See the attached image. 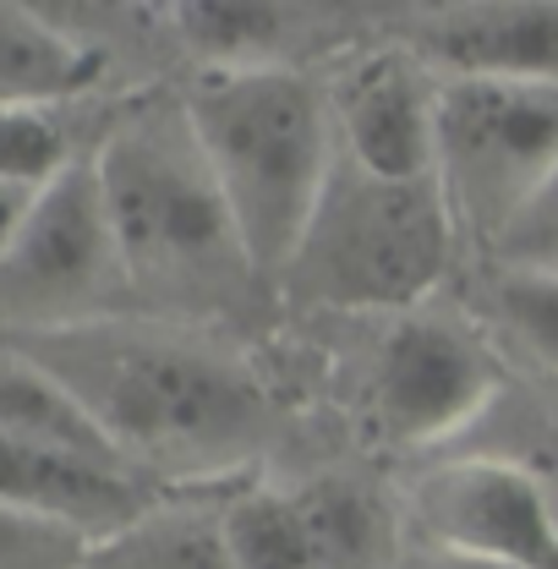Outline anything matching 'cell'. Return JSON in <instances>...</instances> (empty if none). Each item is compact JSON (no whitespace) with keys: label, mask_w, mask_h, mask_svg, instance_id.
<instances>
[{"label":"cell","mask_w":558,"mask_h":569,"mask_svg":"<svg viewBox=\"0 0 558 569\" xmlns=\"http://www.w3.org/2000/svg\"><path fill=\"white\" fill-rule=\"evenodd\" d=\"M0 346L22 351L50 378H61L142 482L148 471L241 466L247 455L263 449L275 427L269 395L236 361L187 335L99 318Z\"/></svg>","instance_id":"1"},{"label":"cell","mask_w":558,"mask_h":569,"mask_svg":"<svg viewBox=\"0 0 558 569\" xmlns=\"http://www.w3.org/2000/svg\"><path fill=\"white\" fill-rule=\"evenodd\" d=\"M93 548L99 542H88L61 520L0 503V569H82Z\"/></svg>","instance_id":"19"},{"label":"cell","mask_w":558,"mask_h":569,"mask_svg":"<svg viewBox=\"0 0 558 569\" xmlns=\"http://www.w3.org/2000/svg\"><path fill=\"white\" fill-rule=\"evenodd\" d=\"M99 82V56L44 11L0 6V104H67Z\"/></svg>","instance_id":"14"},{"label":"cell","mask_w":558,"mask_h":569,"mask_svg":"<svg viewBox=\"0 0 558 569\" xmlns=\"http://www.w3.org/2000/svg\"><path fill=\"white\" fill-rule=\"evenodd\" d=\"M82 569H230L219 520H159L148 515L132 531L99 542Z\"/></svg>","instance_id":"16"},{"label":"cell","mask_w":558,"mask_h":569,"mask_svg":"<svg viewBox=\"0 0 558 569\" xmlns=\"http://www.w3.org/2000/svg\"><path fill=\"white\" fill-rule=\"evenodd\" d=\"M417 56L432 77L558 82V6H455L427 17Z\"/></svg>","instance_id":"12"},{"label":"cell","mask_w":558,"mask_h":569,"mask_svg":"<svg viewBox=\"0 0 558 569\" xmlns=\"http://www.w3.org/2000/svg\"><path fill=\"white\" fill-rule=\"evenodd\" d=\"M0 503L61 520L88 542H110L153 515V493L138 471L88 466V460L33 449L17 438H0Z\"/></svg>","instance_id":"11"},{"label":"cell","mask_w":558,"mask_h":569,"mask_svg":"<svg viewBox=\"0 0 558 569\" xmlns=\"http://www.w3.org/2000/svg\"><path fill=\"white\" fill-rule=\"evenodd\" d=\"M0 438L33 443V449H56L88 466H116L132 471L121 460V449L110 443V432L88 417V406L71 395L61 378H50L39 361L22 351L0 346Z\"/></svg>","instance_id":"13"},{"label":"cell","mask_w":558,"mask_h":569,"mask_svg":"<svg viewBox=\"0 0 558 569\" xmlns=\"http://www.w3.org/2000/svg\"><path fill=\"white\" fill-rule=\"evenodd\" d=\"M230 569H350L372 548V509L356 488H252L219 515Z\"/></svg>","instance_id":"10"},{"label":"cell","mask_w":558,"mask_h":569,"mask_svg":"<svg viewBox=\"0 0 558 569\" xmlns=\"http://www.w3.org/2000/svg\"><path fill=\"white\" fill-rule=\"evenodd\" d=\"M421 537L444 553L498 569H558V503L515 455H460L411 493Z\"/></svg>","instance_id":"7"},{"label":"cell","mask_w":558,"mask_h":569,"mask_svg":"<svg viewBox=\"0 0 558 569\" xmlns=\"http://www.w3.org/2000/svg\"><path fill=\"white\" fill-rule=\"evenodd\" d=\"M39 192H17V187H0V258L11 252V241H17V230H22V213L33 203Z\"/></svg>","instance_id":"21"},{"label":"cell","mask_w":558,"mask_h":569,"mask_svg":"<svg viewBox=\"0 0 558 569\" xmlns=\"http://www.w3.org/2000/svg\"><path fill=\"white\" fill-rule=\"evenodd\" d=\"M93 170L132 290L176 307H225L241 284L263 280L213 187L187 104L121 116L93 148Z\"/></svg>","instance_id":"3"},{"label":"cell","mask_w":558,"mask_h":569,"mask_svg":"<svg viewBox=\"0 0 558 569\" xmlns=\"http://www.w3.org/2000/svg\"><path fill=\"white\" fill-rule=\"evenodd\" d=\"M127 290L132 284L99 192V170L93 153H82L61 181H50L28 203L11 252L0 258V329L22 340L99 323Z\"/></svg>","instance_id":"5"},{"label":"cell","mask_w":558,"mask_h":569,"mask_svg":"<svg viewBox=\"0 0 558 569\" xmlns=\"http://www.w3.org/2000/svg\"><path fill=\"white\" fill-rule=\"evenodd\" d=\"M340 159L383 181H438V77L421 56L378 50L329 88Z\"/></svg>","instance_id":"9"},{"label":"cell","mask_w":558,"mask_h":569,"mask_svg":"<svg viewBox=\"0 0 558 569\" xmlns=\"http://www.w3.org/2000/svg\"><path fill=\"white\" fill-rule=\"evenodd\" d=\"M492 252L509 269L558 274V164L531 187V198L504 219V230L492 236Z\"/></svg>","instance_id":"20"},{"label":"cell","mask_w":558,"mask_h":569,"mask_svg":"<svg viewBox=\"0 0 558 569\" xmlns=\"http://www.w3.org/2000/svg\"><path fill=\"white\" fill-rule=\"evenodd\" d=\"M285 11L275 6H236V0H198L176 6V33L209 61V71L275 67V44L285 33Z\"/></svg>","instance_id":"15"},{"label":"cell","mask_w":558,"mask_h":569,"mask_svg":"<svg viewBox=\"0 0 558 569\" xmlns=\"http://www.w3.org/2000/svg\"><path fill=\"white\" fill-rule=\"evenodd\" d=\"M82 153L50 104H0V187L44 192Z\"/></svg>","instance_id":"17"},{"label":"cell","mask_w":558,"mask_h":569,"mask_svg":"<svg viewBox=\"0 0 558 569\" xmlns=\"http://www.w3.org/2000/svg\"><path fill=\"white\" fill-rule=\"evenodd\" d=\"M504 367L460 318L406 312L378 351L372 417L395 443H444L492 411Z\"/></svg>","instance_id":"8"},{"label":"cell","mask_w":558,"mask_h":569,"mask_svg":"<svg viewBox=\"0 0 558 569\" xmlns=\"http://www.w3.org/2000/svg\"><path fill=\"white\" fill-rule=\"evenodd\" d=\"M181 104L252 269L279 280L340 164L329 93L275 61L203 71Z\"/></svg>","instance_id":"2"},{"label":"cell","mask_w":558,"mask_h":569,"mask_svg":"<svg viewBox=\"0 0 558 569\" xmlns=\"http://www.w3.org/2000/svg\"><path fill=\"white\" fill-rule=\"evenodd\" d=\"M455 209L438 181H383L335 164L279 280L335 312H417L455 258Z\"/></svg>","instance_id":"4"},{"label":"cell","mask_w":558,"mask_h":569,"mask_svg":"<svg viewBox=\"0 0 558 569\" xmlns=\"http://www.w3.org/2000/svg\"><path fill=\"white\" fill-rule=\"evenodd\" d=\"M492 318H498V329H509V340L542 372L558 378V274L498 263V274H492Z\"/></svg>","instance_id":"18"},{"label":"cell","mask_w":558,"mask_h":569,"mask_svg":"<svg viewBox=\"0 0 558 569\" xmlns=\"http://www.w3.org/2000/svg\"><path fill=\"white\" fill-rule=\"evenodd\" d=\"M558 164V82L438 77V187L455 224L498 236Z\"/></svg>","instance_id":"6"}]
</instances>
